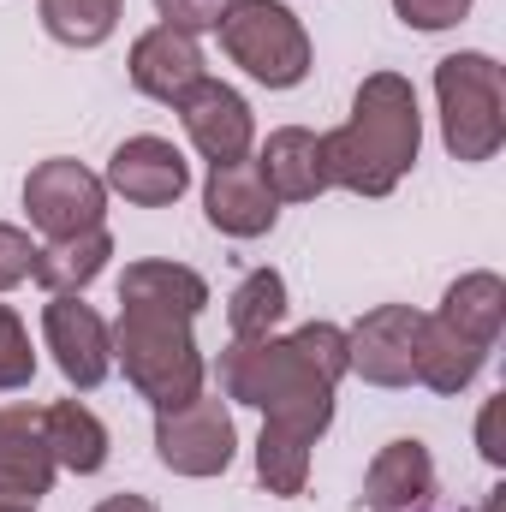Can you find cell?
Instances as JSON below:
<instances>
[{
    "label": "cell",
    "mask_w": 506,
    "mask_h": 512,
    "mask_svg": "<svg viewBox=\"0 0 506 512\" xmlns=\"http://www.w3.org/2000/svg\"><path fill=\"white\" fill-rule=\"evenodd\" d=\"M423 149V114L417 90L399 72H370L352 96V120L322 137V167L328 185L358 191V197H387Z\"/></svg>",
    "instance_id": "1"
},
{
    "label": "cell",
    "mask_w": 506,
    "mask_h": 512,
    "mask_svg": "<svg viewBox=\"0 0 506 512\" xmlns=\"http://www.w3.org/2000/svg\"><path fill=\"white\" fill-rule=\"evenodd\" d=\"M215 382H221V399H239V405H256L268 423H286L298 435H322L334 423V382H322L292 340H233L215 364Z\"/></svg>",
    "instance_id": "2"
},
{
    "label": "cell",
    "mask_w": 506,
    "mask_h": 512,
    "mask_svg": "<svg viewBox=\"0 0 506 512\" xmlns=\"http://www.w3.org/2000/svg\"><path fill=\"white\" fill-rule=\"evenodd\" d=\"M114 334V358L126 370V382L155 405V411H173V405H191L203 382H209V364L191 340V316H173V310H149V304H120V322L108 328Z\"/></svg>",
    "instance_id": "3"
},
{
    "label": "cell",
    "mask_w": 506,
    "mask_h": 512,
    "mask_svg": "<svg viewBox=\"0 0 506 512\" xmlns=\"http://www.w3.org/2000/svg\"><path fill=\"white\" fill-rule=\"evenodd\" d=\"M435 102H441V143L453 161H495L506 143V90L501 66L489 54H447L435 66Z\"/></svg>",
    "instance_id": "4"
},
{
    "label": "cell",
    "mask_w": 506,
    "mask_h": 512,
    "mask_svg": "<svg viewBox=\"0 0 506 512\" xmlns=\"http://www.w3.org/2000/svg\"><path fill=\"white\" fill-rule=\"evenodd\" d=\"M215 30H221V48L233 54V66H245L256 84L292 90L310 78V36L280 0H227Z\"/></svg>",
    "instance_id": "5"
},
{
    "label": "cell",
    "mask_w": 506,
    "mask_h": 512,
    "mask_svg": "<svg viewBox=\"0 0 506 512\" xmlns=\"http://www.w3.org/2000/svg\"><path fill=\"white\" fill-rule=\"evenodd\" d=\"M233 447H239V429L221 393H197L191 405L155 411V459L179 477H221L233 465Z\"/></svg>",
    "instance_id": "6"
},
{
    "label": "cell",
    "mask_w": 506,
    "mask_h": 512,
    "mask_svg": "<svg viewBox=\"0 0 506 512\" xmlns=\"http://www.w3.org/2000/svg\"><path fill=\"white\" fill-rule=\"evenodd\" d=\"M24 209H30V221H36L48 239H78V233L102 227V215H108V185H102L84 161L54 155V161L30 167V179H24Z\"/></svg>",
    "instance_id": "7"
},
{
    "label": "cell",
    "mask_w": 506,
    "mask_h": 512,
    "mask_svg": "<svg viewBox=\"0 0 506 512\" xmlns=\"http://www.w3.org/2000/svg\"><path fill=\"white\" fill-rule=\"evenodd\" d=\"M42 334H48V352H54L60 376L72 387H102L108 382V370H114V334H108V322H102L84 298H48Z\"/></svg>",
    "instance_id": "8"
},
{
    "label": "cell",
    "mask_w": 506,
    "mask_h": 512,
    "mask_svg": "<svg viewBox=\"0 0 506 512\" xmlns=\"http://www.w3.org/2000/svg\"><path fill=\"white\" fill-rule=\"evenodd\" d=\"M417 310L411 304H376L346 334V364L370 387H411V352H417Z\"/></svg>",
    "instance_id": "9"
},
{
    "label": "cell",
    "mask_w": 506,
    "mask_h": 512,
    "mask_svg": "<svg viewBox=\"0 0 506 512\" xmlns=\"http://www.w3.org/2000/svg\"><path fill=\"white\" fill-rule=\"evenodd\" d=\"M114 197H126L137 209H167L185 197L191 185V161L167 143V137H126L108 161V179H102Z\"/></svg>",
    "instance_id": "10"
},
{
    "label": "cell",
    "mask_w": 506,
    "mask_h": 512,
    "mask_svg": "<svg viewBox=\"0 0 506 512\" xmlns=\"http://www.w3.org/2000/svg\"><path fill=\"white\" fill-rule=\"evenodd\" d=\"M179 120H185V137L197 143V155L209 161V167H233V161H245L251 155V108H245V96L233 90V84H215V78H203L185 102H179Z\"/></svg>",
    "instance_id": "11"
},
{
    "label": "cell",
    "mask_w": 506,
    "mask_h": 512,
    "mask_svg": "<svg viewBox=\"0 0 506 512\" xmlns=\"http://www.w3.org/2000/svg\"><path fill=\"white\" fill-rule=\"evenodd\" d=\"M203 78H209V72H203L197 36H185V30H173V24H155V30H143V36L131 42V84H137L149 102L179 108Z\"/></svg>",
    "instance_id": "12"
},
{
    "label": "cell",
    "mask_w": 506,
    "mask_h": 512,
    "mask_svg": "<svg viewBox=\"0 0 506 512\" xmlns=\"http://www.w3.org/2000/svg\"><path fill=\"white\" fill-rule=\"evenodd\" d=\"M256 179L268 185V197L274 203H310V197H322L328 191V167H322V137L304 126H280L268 131V143H262V155L251 161Z\"/></svg>",
    "instance_id": "13"
},
{
    "label": "cell",
    "mask_w": 506,
    "mask_h": 512,
    "mask_svg": "<svg viewBox=\"0 0 506 512\" xmlns=\"http://www.w3.org/2000/svg\"><path fill=\"white\" fill-rule=\"evenodd\" d=\"M203 209H209V227L227 233V239H262L280 215V203L268 197V185L256 179L251 161H233V167H209V185H203Z\"/></svg>",
    "instance_id": "14"
},
{
    "label": "cell",
    "mask_w": 506,
    "mask_h": 512,
    "mask_svg": "<svg viewBox=\"0 0 506 512\" xmlns=\"http://www.w3.org/2000/svg\"><path fill=\"white\" fill-rule=\"evenodd\" d=\"M435 495V459L423 441H387L364 471V512H411Z\"/></svg>",
    "instance_id": "15"
},
{
    "label": "cell",
    "mask_w": 506,
    "mask_h": 512,
    "mask_svg": "<svg viewBox=\"0 0 506 512\" xmlns=\"http://www.w3.org/2000/svg\"><path fill=\"white\" fill-rule=\"evenodd\" d=\"M54 471H60V465H54V453H48L42 411H30V405H6V411H0V489L36 501V495H48Z\"/></svg>",
    "instance_id": "16"
},
{
    "label": "cell",
    "mask_w": 506,
    "mask_h": 512,
    "mask_svg": "<svg viewBox=\"0 0 506 512\" xmlns=\"http://www.w3.org/2000/svg\"><path fill=\"white\" fill-rule=\"evenodd\" d=\"M489 346H477L471 334H459L447 316H423L417 322V352H411V382L435 387V393H459L477 382Z\"/></svg>",
    "instance_id": "17"
},
{
    "label": "cell",
    "mask_w": 506,
    "mask_h": 512,
    "mask_svg": "<svg viewBox=\"0 0 506 512\" xmlns=\"http://www.w3.org/2000/svg\"><path fill=\"white\" fill-rule=\"evenodd\" d=\"M120 304H149V310H173V316H203L209 304V280L185 262H131L120 274Z\"/></svg>",
    "instance_id": "18"
},
{
    "label": "cell",
    "mask_w": 506,
    "mask_h": 512,
    "mask_svg": "<svg viewBox=\"0 0 506 512\" xmlns=\"http://www.w3.org/2000/svg\"><path fill=\"white\" fill-rule=\"evenodd\" d=\"M42 435H48V453L60 471H78V477H96L108 465V429L90 405L78 399H54L42 411Z\"/></svg>",
    "instance_id": "19"
},
{
    "label": "cell",
    "mask_w": 506,
    "mask_h": 512,
    "mask_svg": "<svg viewBox=\"0 0 506 512\" xmlns=\"http://www.w3.org/2000/svg\"><path fill=\"white\" fill-rule=\"evenodd\" d=\"M108 256H114L108 227H90V233H78V239H48V245L36 251L30 280H36V286H48L54 298H78V292L108 268Z\"/></svg>",
    "instance_id": "20"
},
{
    "label": "cell",
    "mask_w": 506,
    "mask_h": 512,
    "mask_svg": "<svg viewBox=\"0 0 506 512\" xmlns=\"http://www.w3.org/2000/svg\"><path fill=\"white\" fill-rule=\"evenodd\" d=\"M435 316H447L459 334H471L477 346H489V352H495V340H501V328H506V280H501V274H489V268H483V274L453 280Z\"/></svg>",
    "instance_id": "21"
},
{
    "label": "cell",
    "mask_w": 506,
    "mask_h": 512,
    "mask_svg": "<svg viewBox=\"0 0 506 512\" xmlns=\"http://www.w3.org/2000/svg\"><path fill=\"white\" fill-rule=\"evenodd\" d=\"M310 435L286 429V423H262L256 435V477L268 483V495H304L310 483Z\"/></svg>",
    "instance_id": "22"
},
{
    "label": "cell",
    "mask_w": 506,
    "mask_h": 512,
    "mask_svg": "<svg viewBox=\"0 0 506 512\" xmlns=\"http://www.w3.org/2000/svg\"><path fill=\"white\" fill-rule=\"evenodd\" d=\"M126 0H42V30L66 48H102L120 30Z\"/></svg>",
    "instance_id": "23"
},
{
    "label": "cell",
    "mask_w": 506,
    "mask_h": 512,
    "mask_svg": "<svg viewBox=\"0 0 506 512\" xmlns=\"http://www.w3.org/2000/svg\"><path fill=\"white\" fill-rule=\"evenodd\" d=\"M280 316H286V280H280L274 268H251V274L233 286V304H227L233 340H268Z\"/></svg>",
    "instance_id": "24"
},
{
    "label": "cell",
    "mask_w": 506,
    "mask_h": 512,
    "mask_svg": "<svg viewBox=\"0 0 506 512\" xmlns=\"http://www.w3.org/2000/svg\"><path fill=\"white\" fill-rule=\"evenodd\" d=\"M292 346H298V358H304L322 382L340 387V376H352V364H346V328H334V322H304V328L292 334Z\"/></svg>",
    "instance_id": "25"
},
{
    "label": "cell",
    "mask_w": 506,
    "mask_h": 512,
    "mask_svg": "<svg viewBox=\"0 0 506 512\" xmlns=\"http://www.w3.org/2000/svg\"><path fill=\"white\" fill-rule=\"evenodd\" d=\"M30 376H36L30 334H24L18 310H12V304H0V393H12V387H30Z\"/></svg>",
    "instance_id": "26"
},
{
    "label": "cell",
    "mask_w": 506,
    "mask_h": 512,
    "mask_svg": "<svg viewBox=\"0 0 506 512\" xmlns=\"http://www.w3.org/2000/svg\"><path fill=\"white\" fill-rule=\"evenodd\" d=\"M30 268H36V245H30V233L0 221V292L24 286V280H30Z\"/></svg>",
    "instance_id": "27"
},
{
    "label": "cell",
    "mask_w": 506,
    "mask_h": 512,
    "mask_svg": "<svg viewBox=\"0 0 506 512\" xmlns=\"http://www.w3.org/2000/svg\"><path fill=\"white\" fill-rule=\"evenodd\" d=\"M155 12H161V24L197 36V30H215V24H221L227 0H155Z\"/></svg>",
    "instance_id": "28"
},
{
    "label": "cell",
    "mask_w": 506,
    "mask_h": 512,
    "mask_svg": "<svg viewBox=\"0 0 506 512\" xmlns=\"http://www.w3.org/2000/svg\"><path fill=\"white\" fill-rule=\"evenodd\" d=\"M393 12L411 24V30H447L471 12V0H393Z\"/></svg>",
    "instance_id": "29"
},
{
    "label": "cell",
    "mask_w": 506,
    "mask_h": 512,
    "mask_svg": "<svg viewBox=\"0 0 506 512\" xmlns=\"http://www.w3.org/2000/svg\"><path fill=\"white\" fill-rule=\"evenodd\" d=\"M501 423H506V393H495V399L483 405V423H477V447H483V459H489V465H506Z\"/></svg>",
    "instance_id": "30"
},
{
    "label": "cell",
    "mask_w": 506,
    "mask_h": 512,
    "mask_svg": "<svg viewBox=\"0 0 506 512\" xmlns=\"http://www.w3.org/2000/svg\"><path fill=\"white\" fill-rule=\"evenodd\" d=\"M96 512H161V507H155L149 495H108Z\"/></svg>",
    "instance_id": "31"
},
{
    "label": "cell",
    "mask_w": 506,
    "mask_h": 512,
    "mask_svg": "<svg viewBox=\"0 0 506 512\" xmlns=\"http://www.w3.org/2000/svg\"><path fill=\"white\" fill-rule=\"evenodd\" d=\"M0 512H36V501H24V495H12V489H0Z\"/></svg>",
    "instance_id": "32"
}]
</instances>
